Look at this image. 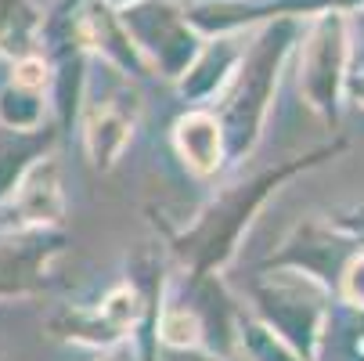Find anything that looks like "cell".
<instances>
[{
  "label": "cell",
  "instance_id": "6da1fadb",
  "mask_svg": "<svg viewBox=\"0 0 364 361\" xmlns=\"http://www.w3.org/2000/svg\"><path fill=\"white\" fill-rule=\"evenodd\" d=\"M310 163H318V159H296L292 167H282V170H274V174H264V177L252 181V184L231 188V192L213 206V214L205 217V221L184 239V246H181V249L191 256L195 271L205 275L210 268H217L224 256L231 253V246H235L238 231L245 228L249 214L256 210L259 202H264V195H267L271 188H278V181L292 177L296 170H303V167H310Z\"/></svg>",
  "mask_w": 364,
  "mask_h": 361
},
{
  "label": "cell",
  "instance_id": "7a4b0ae2",
  "mask_svg": "<svg viewBox=\"0 0 364 361\" xmlns=\"http://www.w3.org/2000/svg\"><path fill=\"white\" fill-rule=\"evenodd\" d=\"M58 253V239H22L0 246V293H26L43 282L47 261Z\"/></svg>",
  "mask_w": 364,
  "mask_h": 361
},
{
  "label": "cell",
  "instance_id": "3957f363",
  "mask_svg": "<svg viewBox=\"0 0 364 361\" xmlns=\"http://www.w3.org/2000/svg\"><path fill=\"white\" fill-rule=\"evenodd\" d=\"M177 141H181L184 159L198 174L217 170V163H220L217 159L220 156V127H217V120H210V116H188V120H181Z\"/></svg>",
  "mask_w": 364,
  "mask_h": 361
},
{
  "label": "cell",
  "instance_id": "277c9868",
  "mask_svg": "<svg viewBox=\"0 0 364 361\" xmlns=\"http://www.w3.org/2000/svg\"><path fill=\"white\" fill-rule=\"evenodd\" d=\"M47 137H26V134H0V195L11 192V184L18 181L22 167L29 163V156L36 148H43Z\"/></svg>",
  "mask_w": 364,
  "mask_h": 361
},
{
  "label": "cell",
  "instance_id": "5b68a950",
  "mask_svg": "<svg viewBox=\"0 0 364 361\" xmlns=\"http://www.w3.org/2000/svg\"><path fill=\"white\" fill-rule=\"evenodd\" d=\"M163 333H166V343H173V347L195 343V333H198L195 315L188 311V307H173V311H166V318H163Z\"/></svg>",
  "mask_w": 364,
  "mask_h": 361
},
{
  "label": "cell",
  "instance_id": "8992f818",
  "mask_svg": "<svg viewBox=\"0 0 364 361\" xmlns=\"http://www.w3.org/2000/svg\"><path fill=\"white\" fill-rule=\"evenodd\" d=\"M343 289L353 303H364V253H357L343 271Z\"/></svg>",
  "mask_w": 364,
  "mask_h": 361
},
{
  "label": "cell",
  "instance_id": "52a82bcc",
  "mask_svg": "<svg viewBox=\"0 0 364 361\" xmlns=\"http://www.w3.org/2000/svg\"><path fill=\"white\" fill-rule=\"evenodd\" d=\"M170 361H220V357H205V354H177Z\"/></svg>",
  "mask_w": 364,
  "mask_h": 361
},
{
  "label": "cell",
  "instance_id": "ba28073f",
  "mask_svg": "<svg viewBox=\"0 0 364 361\" xmlns=\"http://www.w3.org/2000/svg\"><path fill=\"white\" fill-rule=\"evenodd\" d=\"M109 361H134V357H109Z\"/></svg>",
  "mask_w": 364,
  "mask_h": 361
}]
</instances>
